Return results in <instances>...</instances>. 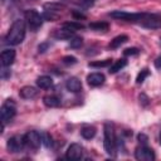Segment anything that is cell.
Segmentation results:
<instances>
[{"label": "cell", "mask_w": 161, "mask_h": 161, "mask_svg": "<svg viewBox=\"0 0 161 161\" xmlns=\"http://www.w3.org/2000/svg\"><path fill=\"white\" fill-rule=\"evenodd\" d=\"M138 53H140V50L137 48H127V49L123 50V54L126 57H128V55H137Z\"/></svg>", "instance_id": "cell-27"}, {"label": "cell", "mask_w": 161, "mask_h": 161, "mask_svg": "<svg viewBox=\"0 0 161 161\" xmlns=\"http://www.w3.org/2000/svg\"><path fill=\"white\" fill-rule=\"evenodd\" d=\"M148 74H150V72H148V69H142L140 73H138V75H137V78H136V82L140 84V83H142L143 80H145V78L146 77H148Z\"/></svg>", "instance_id": "cell-25"}, {"label": "cell", "mask_w": 161, "mask_h": 161, "mask_svg": "<svg viewBox=\"0 0 161 161\" xmlns=\"http://www.w3.org/2000/svg\"><path fill=\"white\" fill-rule=\"evenodd\" d=\"M113 19L125 20L128 23H135L147 29H160L161 28V15L153 13H127L122 10H114L108 14Z\"/></svg>", "instance_id": "cell-1"}, {"label": "cell", "mask_w": 161, "mask_h": 161, "mask_svg": "<svg viewBox=\"0 0 161 161\" xmlns=\"http://www.w3.org/2000/svg\"><path fill=\"white\" fill-rule=\"evenodd\" d=\"M24 146H25V143H24V136H19V135H15V136L10 137L8 140V143H6L8 151L9 152H13V153L20 152L24 148Z\"/></svg>", "instance_id": "cell-8"}, {"label": "cell", "mask_w": 161, "mask_h": 161, "mask_svg": "<svg viewBox=\"0 0 161 161\" xmlns=\"http://www.w3.org/2000/svg\"><path fill=\"white\" fill-rule=\"evenodd\" d=\"M80 135L83 138L86 140H91L96 136V127L93 126H84L82 130H80Z\"/></svg>", "instance_id": "cell-20"}, {"label": "cell", "mask_w": 161, "mask_h": 161, "mask_svg": "<svg viewBox=\"0 0 161 161\" xmlns=\"http://www.w3.org/2000/svg\"><path fill=\"white\" fill-rule=\"evenodd\" d=\"M73 34H74V31H72V30H69V29L62 26L60 29H58V30L54 33V36H55L57 39H70V38L73 36Z\"/></svg>", "instance_id": "cell-17"}, {"label": "cell", "mask_w": 161, "mask_h": 161, "mask_svg": "<svg viewBox=\"0 0 161 161\" xmlns=\"http://www.w3.org/2000/svg\"><path fill=\"white\" fill-rule=\"evenodd\" d=\"M0 60L3 67H9L15 60V50L14 49H4L0 54Z\"/></svg>", "instance_id": "cell-11"}, {"label": "cell", "mask_w": 161, "mask_h": 161, "mask_svg": "<svg viewBox=\"0 0 161 161\" xmlns=\"http://www.w3.org/2000/svg\"><path fill=\"white\" fill-rule=\"evenodd\" d=\"M3 1H5V0H3Z\"/></svg>", "instance_id": "cell-32"}, {"label": "cell", "mask_w": 161, "mask_h": 161, "mask_svg": "<svg viewBox=\"0 0 161 161\" xmlns=\"http://www.w3.org/2000/svg\"><path fill=\"white\" fill-rule=\"evenodd\" d=\"M109 64H111V59H104V60H97V62H89V63H88L89 67H94V68L108 67Z\"/></svg>", "instance_id": "cell-23"}, {"label": "cell", "mask_w": 161, "mask_h": 161, "mask_svg": "<svg viewBox=\"0 0 161 161\" xmlns=\"http://www.w3.org/2000/svg\"><path fill=\"white\" fill-rule=\"evenodd\" d=\"M160 143H161V132H160Z\"/></svg>", "instance_id": "cell-31"}, {"label": "cell", "mask_w": 161, "mask_h": 161, "mask_svg": "<svg viewBox=\"0 0 161 161\" xmlns=\"http://www.w3.org/2000/svg\"><path fill=\"white\" fill-rule=\"evenodd\" d=\"M93 1L94 0H82V3H84L86 5H91V4H93Z\"/></svg>", "instance_id": "cell-30"}, {"label": "cell", "mask_w": 161, "mask_h": 161, "mask_svg": "<svg viewBox=\"0 0 161 161\" xmlns=\"http://www.w3.org/2000/svg\"><path fill=\"white\" fill-rule=\"evenodd\" d=\"M65 156L69 160H80L83 156V147L79 143H72L68 147Z\"/></svg>", "instance_id": "cell-10"}, {"label": "cell", "mask_w": 161, "mask_h": 161, "mask_svg": "<svg viewBox=\"0 0 161 161\" xmlns=\"http://www.w3.org/2000/svg\"><path fill=\"white\" fill-rule=\"evenodd\" d=\"M42 142H43L42 141V136L36 131H28L24 135V143H25V147H28V148L38 150L40 147Z\"/></svg>", "instance_id": "cell-7"}, {"label": "cell", "mask_w": 161, "mask_h": 161, "mask_svg": "<svg viewBox=\"0 0 161 161\" xmlns=\"http://www.w3.org/2000/svg\"><path fill=\"white\" fill-rule=\"evenodd\" d=\"M127 65V60L125 59V58H122V59H118V60H116L111 67H109V73L111 74H114V73H117L118 70H121L122 68H125Z\"/></svg>", "instance_id": "cell-19"}, {"label": "cell", "mask_w": 161, "mask_h": 161, "mask_svg": "<svg viewBox=\"0 0 161 161\" xmlns=\"http://www.w3.org/2000/svg\"><path fill=\"white\" fill-rule=\"evenodd\" d=\"M82 44H83V39L80 36H73L70 39V43H69L70 48H79Z\"/></svg>", "instance_id": "cell-24"}, {"label": "cell", "mask_w": 161, "mask_h": 161, "mask_svg": "<svg viewBox=\"0 0 161 161\" xmlns=\"http://www.w3.org/2000/svg\"><path fill=\"white\" fill-rule=\"evenodd\" d=\"M36 86L42 89H49L53 86V79L49 75H42L36 79Z\"/></svg>", "instance_id": "cell-15"}, {"label": "cell", "mask_w": 161, "mask_h": 161, "mask_svg": "<svg viewBox=\"0 0 161 161\" xmlns=\"http://www.w3.org/2000/svg\"><path fill=\"white\" fill-rule=\"evenodd\" d=\"M62 62L65 65H72V64H75L77 63V58L75 57H72V55H65V57H63Z\"/></svg>", "instance_id": "cell-26"}, {"label": "cell", "mask_w": 161, "mask_h": 161, "mask_svg": "<svg viewBox=\"0 0 161 161\" xmlns=\"http://www.w3.org/2000/svg\"><path fill=\"white\" fill-rule=\"evenodd\" d=\"M43 102H44V104L47 107H52L53 108V107H58L60 104V98L57 97L55 94H48V96H45L43 98Z\"/></svg>", "instance_id": "cell-16"}, {"label": "cell", "mask_w": 161, "mask_h": 161, "mask_svg": "<svg viewBox=\"0 0 161 161\" xmlns=\"http://www.w3.org/2000/svg\"><path fill=\"white\" fill-rule=\"evenodd\" d=\"M16 114V106L13 102V99H6L1 108H0V116H1V123L3 126H5V123H8L14 116Z\"/></svg>", "instance_id": "cell-6"}, {"label": "cell", "mask_w": 161, "mask_h": 161, "mask_svg": "<svg viewBox=\"0 0 161 161\" xmlns=\"http://www.w3.org/2000/svg\"><path fill=\"white\" fill-rule=\"evenodd\" d=\"M138 141H140V142H142V143H146V142H147V137H146L145 135L140 133V135H138Z\"/></svg>", "instance_id": "cell-28"}, {"label": "cell", "mask_w": 161, "mask_h": 161, "mask_svg": "<svg viewBox=\"0 0 161 161\" xmlns=\"http://www.w3.org/2000/svg\"><path fill=\"white\" fill-rule=\"evenodd\" d=\"M24 16H25V21H26V24H28V28H29L31 31H36L38 29H40L44 18H43L35 9L25 10Z\"/></svg>", "instance_id": "cell-5"}, {"label": "cell", "mask_w": 161, "mask_h": 161, "mask_svg": "<svg viewBox=\"0 0 161 161\" xmlns=\"http://www.w3.org/2000/svg\"><path fill=\"white\" fill-rule=\"evenodd\" d=\"M65 87H67V89H68L69 92H72V93H78V92L82 91V83H80V80H79L78 78H75V77H70V78L67 80Z\"/></svg>", "instance_id": "cell-13"}, {"label": "cell", "mask_w": 161, "mask_h": 161, "mask_svg": "<svg viewBox=\"0 0 161 161\" xmlns=\"http://www.w3.org/2000/svg\"><path fill=\"white\" fill-rule=\"evenodd\" d=\"M44 13H43V18L48 21H54L57 20L62 11L65 9V6L63 4H58V3H47L44 4Z\"/></svg>", "instance_id": "cell-4"}, {"label": "cell", "mask_w": 161, "mask_h": 161, "mask_svg": "<svg viewBox=\"0 0 161 161\" xmlns=\"http://www.w3.org/2000/svg\"><path fill=\"white\" fill-rule=\"evenodd\" d=\"M63 26L67 28V29H69V30H72V31H77V30H80V29L84 28L83 24L77 23V21H67V23L63 24Z\"/></svg>", "instance_id": "cell-22"}, {"label": "cell", "mask_w": 161, "mask_h": 161, "mask_svg": "<svg viewBox=\"0 0 161 161\" xmlns=\"http://www.w3.org/2000/svg\"><path fill=\"white\" fill-rule=\"evenodd\" d=\"M104 141H103V146H104V151L109 155V156H116L117 152V138H116V132H114V126L111 122H106L104 123Z\"/></svg>", "instance_id": "cell-3"}, {"label": "cell", "mask_w": 161, "mask_h": 161, "mask_svg": "<svg viewBox=\"0 0 161 161\" xmlns=\"http://www.w3.org/2000/svg\"><path fill=\"white\" fill-rule=\"evenodd\" d=\"M127 40H128V36H127V35H125V34H122V35H118V36L113 38V39L111 40V43H109V45H108V47H109L111 49H116V48L121 47L122 44H125Z\"/></svg>", "instance_id": "cell-18"}, {"label": "cell", "mask_w": 161, "mask_h": 161, "mask_svg": "<svg viewBox=\"0 0 161 161\" xmlns=\"http://www.w3.org/2000/svg\"><path fill=\"white\" fill-rule=\"evenodd\" d=\"M155 67L157 69H161V57H158L156 60H155Z\"/></svg>", "instance_id": "cell-29"}, {"label": "cell", "mask_w": 161, "mask_h": 161, "mask_svg": "<svg viewBox=\"0 0 161 161\" xmlns=\"http://www.w3.org/2000/svg\"><path fill=\"white\" fill-rule=\"evenodd\" d=\"M25 33H26V23L21 19H18L10 26L5 36V43L8 45H18L24 40Z\"/></svg>", "instance_id": "cell-2"}, {"label": "cell", "mask_w": 161, "mask_h": 161, "mask_svg": "<svg viewBox=\"0 0 161 161\" xmlns=\"http://www.w3.org/2000/svg\"><path fill=\"white\" fill-rule=\"evenodd\" d=\"M19 94L24 99H33L38 96V91H36V88H34L31 86H25L19 91Z\"/></svg>", "instance_id": "cell-14"}, {"label": "cell", "mask_w": 161, "mask_h": 161, "mask_svg": "<svg viewBox=\"0 0 161 161\" xmlns=\"http://www.w3.org/2000/svg\"><path fill=\"white\" fill-rule=\"evenodd\" d=\"M89 28L94 31H107L109 25H108V23H104V21H94V23L89 24Z\"/></svg>", "instance_id": "cell-21"}, {"label": "cell", "mask_w": 161, "mask_h": 161, "mask_svg": "<svg viewBox=\"0 0 161 161\" xmlns=\"http://www.w3.org/2000/svg\"><path fill=\"white\" fill-rule=\"evenodd\" d=\"M104 80H106V78H104V75L102 73H97L96 72V73H91V74L87 75V83L89 86H92V87H98V86L103 84Z\"/></svg>", "instance_id": "cell-12"}, {"label": "cell", "mask_w": 161, "mask_h": 161, "mask_svg": "<svg viewBox=\"0 0 161 161\" xmlns=\"http://www.w3.org/2000/svg\"><path fill=\"white\" fill-rule=\"evenodd\" d=\"M135 157L138 161H152V160H155V152H153L152 148L143 145V146H140V147L136 148Z\"/></svg>", "instance_id": "cell-9"}]
</instances>
